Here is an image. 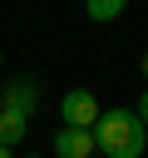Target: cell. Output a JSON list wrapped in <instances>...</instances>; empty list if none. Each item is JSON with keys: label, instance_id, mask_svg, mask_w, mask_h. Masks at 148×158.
<instances>
[{"label": "cell", "instance_id": "obj_1", "mask_svg": "<svg viewBox=\"0 0 148 158\" xmlns=\"http://www.w3.org/2000/svg\"><path fill=\"white\" fill-rule=\"evenodd\" d=\"M94 143H99L109 158H143V148H148V123H143L133 109H109V114H99V123H94Z\"/></svg>", "mask_w": 148, "mask_h": 158}, {"label": "cell", "instance_id": "obj_2", "mask_svg": "<svg viewBox=\"0 0 148 158\" xmlns=\"http://www.w3.org/2000/svg\"><path fill=\"white\" fill-rule=\"evenodd\" d=\"M59 114H64V123H69V128H94L104 109H99V99H94L89 89H69V94H64V104H59Z\"/></svg>", "mask_w": 148, "mask_h": 158}, {"label": "cell", "instance_id": "obj_3", "mask_svg": "<svg viewBox=\"0 0 148 158\" xmlns=\"http://www.w3.org/2000/svg\"><path fill=\"white\" fill-rule=\"evenodd\" d=\"M99 143H94V128H59L54 133V158H89Z\"/></svg>", "mask_w": 148, "mask_h": 158}, {"label": "cell", "instance_id": "obj_4", "mask_svg": "<svg viewBox=\"0 0 148 158\" xmlns=\"http://www.w3.org/2000/svg\"><path fill=\"white\" fill-rule=\"evenodd\" d=\"M35 104H39V89H35V84H25V79L5 84V104H0V109H15V114H35Z\"/></svg>", "mask_w": 148, "mask_h": 158}, {"label": "cell", "instance_id": "obj_5", "mask_svg": "<svg viewBox=\"0 0 148 158\" xmlns=\"http://www.w3.org/2000/svg\"><path fill=\"white\" fill-rule=\"evenodd\" d=\"M25 133H30V114L0 109V143H5V148H15V143H25Z\"/></svg>", "mask_w": 148, "mask_h": 158}, {"label": "cell", "instance_id": "obj_6", "mask_svg": "<svg viewBox=\"0 0 148 158\" xmlns=\"http://www.w3.org/2000/svg\"><path fill=\"white\" fill-rule=\"evenodd\" d=\"M128 10V0H84V15L94 20V25H109V20H118Z\"/></svg>", "mask_w": 148, "mask_h": 158}, {"label": "cell", "instance_id": "obj_7", "mask_svg": "<svg viewBox=\"0 0 148 158\" xmlns=\"http://www.w3.org/2000/svg\"><path fill=\"white\" fill-rule=\"evenodd\" d=\"M133 114H138V118L148 123V89H143V99H138V109H133Z\"/></svg>", "mask_w": 148, "mask_h": 158}, {"label": "cell", "instance_id": "obj_8", "mask_svg": "<svg viewBox=\"0 0 148 158\" xmlns=\"http://www.w3.org/2000/svg\"><path fill=\"white\" fill-rule=\"evenodd\" d=\"M0 158H15V148H5V143H0Z\"/></svg>", "mask_w": 148, "mask_h": 158}, {"label": "cell", "instance_id": "obj_9", "mask_svg": "<svg viewBox=\"0 0 148 158\" xmlns=\"http://www.w3.org/2000/svg\"><path fill=\"white\" fill-rule=\"evenodd\" d=\"M143 79H148V54H143Z\"/></svg>", "mask_w": 148, "mask_h": 158}]
</instances>
